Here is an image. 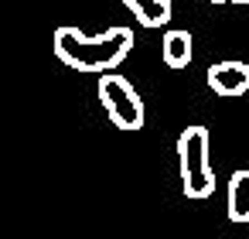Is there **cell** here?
<instances>
[{
	"label": "cell",
	"mask_w": 249,
	"mask_h": 239,
	"mask_svg": "<svg viewBox=\"0 0 249 239\" xmlns=\"http://www.w3.org/2000/svg\"><path fill=\"white\" fill-rule=\"evenodd\" d=\"M205 82H208V89H212L215 96H225V99L242 96V92H249V65H246V62H235V58L215 62V65L208 69Z\"/></svg>",
	"instance_id": "obj_4"
},
{
	"label": "cell",
	"mask_w": 249,
	"mask_h": 239,
	"mask_svg": "<svg viewBox=\"0 0 249 239\" xmlns=\"http://www.w3.org/2000/svg\"><path fill=\"white\" fill-rule=\"evenodd\" d=\"M191 55H195V41H191L188 31H181V28L164 31V38H160V58H164L167 69H188Z\"/></svg>",
	"instance_id": "obj_5"
},
{
	"label": "cell",
	"mask_w": 249,
	"mask_h": 239,
	"mask_svg": "<svg viewBox=\"0 0 249 239\" xmlns=\"http://www.w3.org/2000/svg\"><path fill=\"white\" fill-rule=\"evenodd\" d=\"M123 7L133 14V21H140L143 28H167L174 7L171 0H123Z\"/></svg>",
	"instance_id": "obj_6"
},
{
	"label": "cell",
	"mask_w": 249,
	"mask_h": 239,
	"mask_svg": "<svg viewBox=\"0 0 249 239\" xmlns=\"http://www.w3.org/2000/svg\"><path fill=\"white\" fill-rule=\"evenodd\" d=\"M96 92H99V103H103L113 127H120V130H140L143 127V99L123 75L103 72Z\"/></svg>",
	"instance_id": "obj_3"
},
{
	"label": "cell",
	"mask_w": 249,
	"mask_h": 239,
	"mask_svg": "<svg viewBox=\"0 0 249 239\" xmlns=\"http://www.w3.org/2000/svg\"><path fill=\"white\" fill-rule=\"evenodd\" d=\"M55 55L62 65L75 69V72H89V75H103L113 72L116 65H123V58L133 48V31L130 28H106L103 35L89 38L79 28H58L55 38Z\"/></svg>",
	"instance_id": "obj_1"
},
{
	"label": "cell",
	"mask_w": 249,
	"mask_h": 239,
	"mask_svg": "<svg viewBox=\"0 0 249 239\" xmlns=\"http://www.w3.org/2000/svg\"><path fill=\"white\" fill-rule=\"evenodd\" d=\"M232 4H249V0H232Z\"/></svg>",
	"instance_id": "obj_9"
},
{
	"label": "cell",
	"mask_w": 249,
	"mask_h": 239,
	"mask_svg": "<svg viewBox=\"0 0 249 239\" xmlns=\"http://www.w3.org/2000/svg\"><path fill=\"white\" fill-rule=\"evenodd\" d=\"M225 208H229L232 222H249V167H242V171H235L229 178Z\"/></svg>",
	"instance_id": "obj_7"
},
{
	"label": "cell",
	"mask_w": 249,
	"mask_h": 239,
	"mask_svg": "<svg viewBox=\"0 0 249 239\" xmlns=\"http://www.w3.org/2000/svg\"><path fill=\"white\" fill-rule=\"evenodd\" d=\"M178 164H181V188L188 198H208L215 191V174L208 164V130L188 127L178 137Z\"/></svg>",
	"instance_id": "obj_2"
},
{
	"label": "cell",
	"mask_w": 249,
	"mask_h": 239,
	"mask_svg": "<svg viewBox=\"0 0 249 239\" xmlns=\"http://www.w3.org/2000/svg\"><path fill=\"white\" fill-rule=\"evenodd\" d=\"M212 4H229V0H212Z\"/></svg>",
	"instance_id": "obj_8"
}]
</instances>
